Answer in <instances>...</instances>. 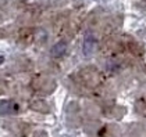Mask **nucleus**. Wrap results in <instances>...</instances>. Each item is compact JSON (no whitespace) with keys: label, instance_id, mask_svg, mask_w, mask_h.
<instances>
[{"label":"nucleus","instance_id":"f257e3e1","mask_svg":"<svg viewBox=\"0 0 146 137\" xmlns=\"http://www.w3.org/2000/svg\"><path fill=\"white\" fill-rule=\"evenodd\" d=\"M20 111L18 103L13 100H1L0 101V115H13Z\"/></svg>","mask_w":146,"mask_h":137},{"label":"nucleus","instance_id":"f03ea898","mask_svg":"<svg viewBox=\"0 0 146 137\" xmlns=\"http://www.w3.org/2000/svg\"><path fill=\"white\" fill-rule=\"evenodd\" d=\"M66 49H67V45H66L64 42H58L57 45H54L52 47V54H53L54 57H60V56L64 54Z\"/></svg>","mask_w":146,"mask_h":137},{"label":"nucleus","instance_id":"7ed1b4c3","mask_svg":"<svg viewBox=\"0 0 146 137\" xmlns=\"http://www.w3.org/2000/svg\"><path fill=\"white\" fill-rule=\"evenodd\" d=\"M93 47H95L93 39H92V37H86V39H85V45H84V53H85L86 56H89L90 53H92V50H93Z\"/></svg>","mask_w":146,"mask_h":137}]
</instances>
